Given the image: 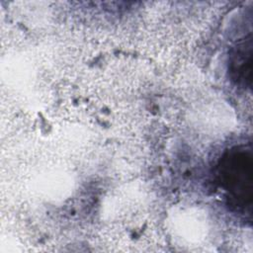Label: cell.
I'll return each instance as SVG.
<instances>
[{
	"label": "cell",
	"instance_id": "1",
	"mask_svg": "<svg viewBox=\"0 0 253 253\" xmlns=\"http://www.w3.org/2000/svg\"><path fill=\"white\" fill-rule=\"evenodd\" d=\"M219 176L221 185L236 206L250 207L252 200L251 156L243 151L230 152L222 160Z\"/></svg>",
	"mask_w": 253,
	"mask_h": 253
},
{
	"label": "cell",
	"instance_id": "2",
	"mask_svg": "<svg viewBox=\"0 0 253 253\" xmlns=\"http://www.w3.org/2000/svg\"><path fill=\"white\" fill-rule=\"evenodd\" d=\"M252 44L251 40L248 42L243 43L237 48V52L232 60V72L236 73L235 79L238 82L250 81V71H251V54H252Z\"/></svg>",
	"mask_w": 253,
	"mask_h": 253
}]
</instances>
